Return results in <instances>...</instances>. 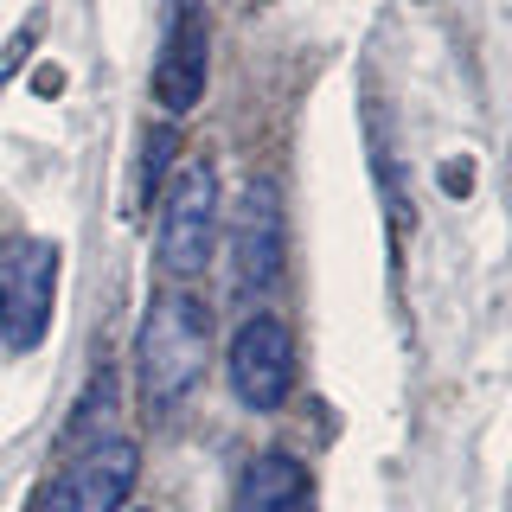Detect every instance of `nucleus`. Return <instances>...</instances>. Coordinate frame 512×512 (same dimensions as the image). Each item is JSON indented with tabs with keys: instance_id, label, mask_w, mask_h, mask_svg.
<instances>
[{
	"instance_id": "obj_1",
	"label": "nucleus",
	"mask_w": 512,
	"mask_h": 512,
	"mask_svg": "<svg viewBox=\"0 0 512 512\" xmlns=\"http://www.w3.org/2000/svg\"><path fill=\"white\" fill-rule=\"evenodd\" d=\"M205 359H212V308L186 288H167V295L148 301V320L135 333V384L148 416H167L192 397V384L205 378Z\"/></svg>"
},
{
	"instance_id": "obj_2",
	"label": "nucleus",
	"mask_w": 512,
	"mask_h": 512,
	"mask_svg": "<svg viewBox=\"0 0 512 512\" xmlns=\"http://www.w3.org/2000/svg\"><path fill=\"white\" fill-rule=\"evenodd\" d=\"M58 244L52 237H0V346L39 352L58 314Z\"/></svg>"
},
{
	"instance_id": "obj_3",
	"label": "nucleus",
	"mask_w": 512,
	"mask_h": 512,
	"mask_svg": "<svg viewBox=\"0 0 512 512\" xmlns=\"http://www.w3.org/2000/svg\"><path fill=\"white\" fill-rule=\"evenodd\" d=\"M218 250V167L192 154L160 192V224H154V256L173 282L199 276Z\"/></svg>"
},
{
	"instance_id": "obj_4",
	"label": "nucleus",
	"mask_w": 512,
	"mask_h": 512,
	"mask_svg": "<svg viewBox=\"0 0 512 512\" xmlns=\"http://www.w3.org/2000/svg\"><path fill=\"white\" fill-rule=\"evenodd\" d=\"M224 378H231V397L250 416L282 410L288 391H295V333H288V320L282 314H250L244 327L231 333Z\"/></svg>"
},
{
	"instance_id": "obj_5",
	"label": "nucleus",
	"mask_w": 512,
	"mask_h": 512,
	"mask_svg": "<svg viewBox=\"0 0 512 512\" xmlns=\"http://www.w3.org/2000/svg\"><path fill=\"white\" fill-rule=\"evenodd\" d=\"M288 256V224H282V192L269 180H250L231 205V288L244 301L269 295L282 282Z\"/></svg>"
},
{
	"instance_id": "obj_6",
	"label": "nucleus",
	"mask_w": 512,
	"mask_h": 512,
	"mask_svg": "<svg viewBox=\"0 0 512 512\" xmlns=\"http://www.w3.org/2000/svg\"><path fill=\"white\" fill-rule=\"evenodd\" d=\"M205 77H212V26H205L199 0H173L167 32H160V58H154V103L167 116L199 109Z\"/></svg>"
},
{
	"instance_id": "obj_7",
	"label": "nucleus",
	"mask_w": 512,
	"mask_h": 512,
	"mask_svg": "<svg viewBox=\"0 0 512 512\" xmlns=\"http://www.w3.org/2000/svg\"><path fill=\"white\" fill-rule=\"evenodd\" d=\"M135 474H141V448L135 442H96L71 461L52 493H45V512H122L128 493H135Z\"/></svg>"
},
{
	"instance_id": "obj_8",
	"label": "nucleus",
	"mask_w": 512,
	"mask_h": 512,
	"mask_svg": "<svg viewBox=\"0 0 512 512\" xmlns=\"http://www.w3.org/2000/svg\"><path fill=\"white\" fill-rule=\"evenodd\" d=\"M231 512H314V480L288 448H263L237 480Z\"/></svg>"
}]
</instances>
